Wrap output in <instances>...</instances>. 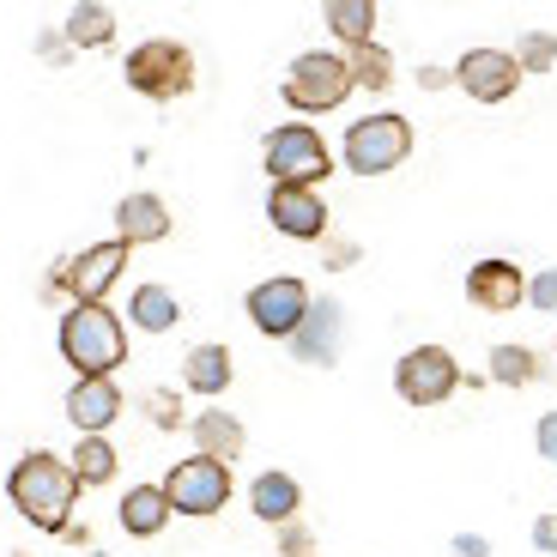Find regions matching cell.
Instances as JSON below:
<instances>
[{
    "label": "cell",
    "mask_w": 557,
    "mask_h": 557,
    "mask_svg": "<svg viewBox=\"0 0 557 557\" xmlns=\"http://www.w3.org/2000/svg\"><path fill=\"white\" fill-rule=\"evenodd\" d=\"M37 55H42V61H55V67H61V61H73L67 30H42V37H37Z\"/></svg>",
    "instance_id": "cell-31"
},
{
    "label": "cell",
    "mask_w": 557,
    "mask_h": 557,
    "mask_svg": "<svg viewBox=\"0 0 557 557\" xmlns=\"http://www.w3.org/2000/svg\"><path fill=\"white\" fill-rule=\"evenodd\" d=\"M122 79H127V91H139V98L176 103V98H188V91H195L200 67H195V49H188V42L152 37V42H139V49H127Z\"/></svg>",
    "instance_id": "cell-3"
},
{
    "label": "cell",
    "mask_w": 557,
    "mask_h": 557,
    "mask_svg": "<svg viewBox=\"0 0 557 557\" xmlns=\"http://www.w3.org/2000/svg\"><path fill=\"white\" fill-rule=\"evenodd\" d=\"M249 509L267 521V528H285V521H297V516H304V485H297L292 473H278V467H267V473L249 485Z\"/></svg>",
    "instance_id": "cell-17"
},
{
    "label": "cell",
    "mask_w": 557,
    "mask_h": 557,
    "mask_svg": "<svg viewBox=\"0 0 557 557\" xmlns=\"http://www.w3.org/2000/svg\"><path fill=\"white\" fill-rule=\"evenodd\" d=\"M122 418V388H115V376H79L67 388V424L79 436H103Z\"/></svg>",
    "instance_id": "cell-15"
},
{
    "label": "cell",
    "mask_w": 557,
    "mask_h": 557,
    "mask_svg": "<svg viewBox=\"0 0 557 557\" xmlns=\"http://www.w3.org/2000/svg\"><path fill=\"white\" fill-rule=\"evenodd\" d=\"M304 315H309V285L297 273H273L249 292V321L267 339H292Z\"/></svg>",
    "instance_id": "cell-10"
},
{
    "label": "cell",
    "mask_w": 557,
    "mask_h": 557,
    "mask_svg": "<svg viewBox=\"0 0 557 557\" xmlns=\"http://www.w3.org/2000/svg\"><path fill=\"white\" fill-rule=\"evenodd\" d=\"M339 339H346V309H339V297H309V315L297 321V334L285 339V346H292V358L309 363V370H334Z\"/></svg>",
    "instance_id": "cell-13"
},
{
    "label": "cell",
    "mask_w": 557,
    "mask_h": 557,
    "mask_svg": "<svg viewBox=\"0 0 557 557\" xmlns=\"http://www.w3.org/2000/svg\"><path fill=\"white\" fill-rule=\"evenodd\" d=\"M528 304L545 309V315H557V267H545V273L528 278Z\"/></svg>",
    "instance_id": "cell-30"
},
{
    "label": "cell",
    "mask_w": 557,
    "mask_h": 557,
    "mask_svg": "<svg viewBox=\"0 0 557 557\" xmlns=\"http://www.w3.org/2000/svg\"><path fill=\"white\" fill-rule=\"evenodd\" d=\"M7 497L37 533H67L73 503H79V479L55 448H30L7 467Z\"/></svg>",
    "instance_id": "cell-1"
},
{
    "label": "cell",
    "mask_w": 557,
    "mask_h": 557,
    "mask_svg": "<svg viewBox=\"0 0 557 557\" xmlns=\"http://www.w3.org/2000/svg\"><path fill=\"white\" fill-rule=\"evenodd\" d=\"M521 79H528V73L516 67V55H509V49H491V42H479V49H467V55L455 61V85L473 103H509L521 91Z\"/></svg>",
    "instance_id": "cell-11"
},
{
    "label": "cell",
    "mask_w": 557,
    "mask_h": 557,
    "mask_svg": "<svg viewBox=\"0 0 557 557\" xmlns=\"http://www.w3.org/2000/svg\"><path fill=\"white\" fill-rule=\"evenodd\" d=\"M521 73H552L557 67V37L552 30H521V42L509 49Z\"/></svg>",
    "instance_id": "cell-27"
},
{
    "label": "cell",
    "mask_w": 557,
    "mask_h": 557,
    "mask_svg": "<svg viewBox=\"0 0 557 557\" xmlns=\"http://www.w3.org/2000/svg\"><path fill=\"white\" fill-rule=\"evenodd\" d=\"M115 237L127 243V249H139V243H164L170 237V207L158 195H122L115 200Z\"/></svg>",
    "instance_id": "cell-16"
},
{
    "label": "cell",
    "mask_w": 557,
    "mask_h": 557,
    "mask_svg": "<svg viewBox=\"0 0 557 557\" xmlns=\"http://www.w3.org/2000/svg\"><path fill=\"white\" fill-rule=\"evenodd\" d=\"M188 424H195V448H200V455H212V460H237L243 448H249L243 418L224 412V406H207V412H195Z\"/></svg>",
    "instance_id": "cell-19"
},
{
    "label": "cell",
    "mask_w": 557,
    "mask_h": 557,
    "mask_svg": "<svg viewBox=\"0 0 557 557\" xmlns=\"http://www.w3.org/2000/svg\"><path fill=\"white\" fill-rule=\"evenodd\" d=\"M127 273V243L110 237V243H91V249L67 255V261L49 267L42 278V297H73V304H103L110 285Z\"/></svg>",
    "instance_id": "cell-4"
},
{
    "label": "cell",
    "mask_w": 557,
    "mask_h": 557,
    "mask_svg": "<svg viewBox=\"0 0 557 557\" xmlns=\"http://www.w3.org/2000/svg\"><path fill=\"white\" fill-rule=\"evenodd\" d=\"M406 152H412V122L394 110L358 115L346 127V170L351 176H388V170L406 164Z\"/></svg>",
    "instance_id": "cell-6"
},
{
    "label": "cell",
    "mask_w": 557,
    "mask_h": 557,
    "mask_svg": "<svg viewBox=\"0 0 557 557\" xmlns=\"http://www.w3.org/2000/svg\"><path fill=\"white\" fill-rule=\"evenodd\" d=\"M467 304L485 309V315H509V309L528 304V273L503 255H485V261L467 267Z\"/></svg>",
    "instance_id": "cell-14"
},
{
    "label": "cell",
    "mask_w": 557,
    "mask_h": 557,
    "mask_svg": "<svg viewBox=\"0 0 557 557\" xmlns=\"http://www.w3.org/2000/svg\"><path fill=\"white\" fill-rule=\"evenodd\" d=\"M321 261H327V267L339 273V267L358 261V243H327V237H321Z\"/></svg>",
    "instance_id": "cell-34"
},
{
    "label": "cell",
    "mask_w": 557,
    "mask_h": 557,
    "mask_svg": "<svg viewBox=\"0 0 557 557\" xmlns=\"http://www.w3.org/2000/svg\"><path fill=\"white\" fill-rule=\"evenodd\" d=\"M346 67H351V85H363V91H388V85H394V55L382 49L376 37H370V42H351V49H346Z\"/></svg>",
    "instance_id": "cell-26"
},
{
    "label": "cell",
    "mask_w": 557,
    "mask_h": 557,
    "mask_svg": "<svg viewBox=\"0 0 557 557\" xmlns=\"http://www.w3.org/2000/svg\"><path fill=\"white\" fill-rule=\"evenodd\" d=\"M146 418H152L158 431H182V424H188V412H182V394H176V388H152V394H146Z\"/></svg>",
    "instance_id": "cell-28"
},
{
    "label": "cell",
    "mask_w": 557,
    "mask_h": 557,
    "mask_svg": "<svg viewBox=\"0 0 557 557\" xmlns=\"http://www.w3.org/2000/svg\"><path fill=\"white\" fill-rule=\"evenodd\" d=\"M67 42L73 49H110L115 42V13L103 7V0H73V13H67Z\"/></svg>",
    "instance_id": "cell-22"
},
{
    "label": "cell",
    "mask_w": 557,
    "mask_h": 557,
    "mask_svg": "<svg viewBox=\"0 0 557 557\" xmlns=\"http://www.w3.org/2000/svg\"><path fill=\"white\" fill-rule=\"evenodd\" d=\"M61 358L79 376H110L127 363V321L110 304H73L61 315Z\"/></svg>",
    "instance_id": "cell-2"
},
{
    "label": "cell",
    "mask_w": 557,
    "mask_h": 557,
    "mask_svg": "<svg viewBox=\"0 0 557 557\" xmlns=\"http://www.w3.org/2000/svg\"><path fill=\"white\" fill-rule=\"evenodd\" d=\"M278 98L292 103L297 115H327V110H339V103L351 98V67H346V55H334V49H309V55H297L292 67H285Z\"/></svg>",
    "instance_id": "cell-5"
},
{
    "label": "cell",
    "mask_w": 557,
    "mask_h": 557,
    "mask_svg": "<svg viewBox=\"0 0 557 557\" xmlns=\"http://www.w3.org/2000/svg\"><path fill=\"white\" fill-rule=\"evenodd\" d=\"M231 376H237V370H231V346H219V339H212V346H195L188 358H182V388L188 394L219 400V394L231 388Z\"/></svg>",
    "instance_id": "cell-20"
},
{
    "label": "cell",
    "mask_w": 557,
    "mask_h": 557,
    "mask_svg": "<svg viewBox=\"0 0 557 557\" xmlns=\"http://www.w3.org/2000/svg\"><path fill=\"white\" fill-rule=\"evenodd\" d=\"M455 557H491V540H479V533H460V540H455Z\"/></svg>",
    "instance_id": "cell-36"
},
{
    "label": "cell",
    "mask_w": 557,
    "mask_h": 557,
    "mask_svg": "<svg viewBox=\"0 0 557 557\" xmlns=\"http://www.w3.org/2000/svg\"><path fill=\"white\" fill-rule=\"evenodd\" d=\"M533 552H552V557H557V509L533 521Z\"/></svg>",
    "instance_id": "cell-32"
},
{
    "label": "cell",
    "mask_w": 557,
    "mask_h": 557,
    "mask_svg": "<svg viewBox=\"0 0 557 557\" xmlns=\"http://www.w3.org/2000/svg\"><path fill=\"white\" fill-rule=\"evenodd\" d=\"M170 516H176V509H170L164 485H134V491L122 497V509H115V521H122L127 540H158Z\"/></svg>",
    "instance_id": "cell-18"
},
{
    "label": "cell",
    "mask_w": 557,
    "mask_h": 557,
    "mask_svg": "<svg viewBox=\"0 0 557 557\" xmlns=\"http://www.w3.org/2000/svg\"><path fill=\"white\" fill-rule=\"evenodd\" d=\"M273 540H278V557H315V533L304 528V516L285 521V528H273Z\"/></svg>",
    "instance_id": "cell-29"
},
{
    "label": "cell",
    "mask_w": 557,
    "mask_h": 557,
    "mask_svg": "<svg viewBox=\"0 0 557 557\" xmlns=\"http://www.w3.org/2000/svg\"><path fill=\"white\" fill-rule=\"evenodd\" d=\"M540 376H545V358L533 346H516V339L509 346H491V382L497 388H533Z\"/></svg>",
    "instance_id": "cell-23"
},
{
    "label": "cell",
    "mask_w": 557,
    "mask_h": 557,
    "mask_svg": "<svg viewBox=\"0 0 557 557\" xmlns=\"http://www.w3.org/2000/svg\"><path fill=\"white\" fill-rule=\"evenodd\" d=\"M418 85H424V91H443V85H455V73L431 61V67H418Z\"/></svg>",
    "instance_id": "cell-35"
},
{
    "label": "cell",
    "mask_w": 557,
    "mask_h": 557,
    "mask_svg": "<svg viewBox=\"0 0 557 557\" xmlns=\"http://www.w3.org/2000/svg\"><path fill=\"white\" fill-rule=\"evenodd\" d=\"M321 18L339 42H370L376 37V0H321Z\"/></svg>",
    "instance_id": "cell-24"
},
{
    "label": "cell",
    "mask_w": 557,
    "mask_h": 557,
    "mask_svg": "<svg viewBox=\"0 0 557 557\" xmlns=\"http://www.w3.org/2000/svg\"><path fill=\"white\" fill-rule=\"evenodd\" d=\"M533 443H540V455L557 467V412H545V418H540V431H533Z\"/></svg>",
    "instance_id": "cell-33"
},
{
    "label": "cell",
    "mask_w": 557,
    "mask_h": 557,
    "mask_svg": "<svg viewBox=\"0 0 557 557\" xmlns=\"http://www.w3.org/2000/svg\"><path fill=\"white\" fill-rule=\"evenodd\" d=\"M231 460H212V455H188V460H176L164 473V497H170V509L176 516H195V521H212L231 503Z\"/></svg>",
    "instance_id": "cell-8"
},
{
    "label": "cell",
    "mask_w": 557,
    "mask_h": 557,
    "mask_svg": "<svg viewBox=\"0 0 557 557\" xmlns=\"http://www.w3.org/2000/svg\"><path fill=\"white\" fill-rule=\"evenodd\" d=\"M267 224L278 237L321 243L327 237V200H321V188H304V182H273L267 188Z\"/></svg>",
    "instance_id": "cell-12"
},
{
    "label": "cell",
    "mask_w": 557,
    "mask_h": 557,
    "mask_svg": "<svg viewBox=\"0 0 557 557\" xmlns=\"http://www.w3.org/2000/svg\"><path fill=\"white\" fill-rule=\"evenodd\" d=\"M455 388H460V363H455V351H443V346H412L394 363V394H400L406 406H443Z\"/></svg>",
    "instance_id": "cell-9"
},
{
    "label": "cell",
    "mask_w": 557,
    "mask_h": 557,
    "mask_svg": "<svg viewBox=\"0 0 557 557\" xmlns=\"http://www.w3.org/2000/svg\"><path fill=\"white\" fill-rule=\"evenodd\" d=\"M127 321L146 327V334H170V327L182 321V304H176V292H164V285H134V297H127Z\"/></svg>",
    "instance_id": "cell-21"
},
{
    "label": "cell",
    "mask_w": 557,
    "mask_h": 557,
    "mask_svg": "<svg viewBox=\"0 0 557 557\" xmlns=\"http://www.w3.org/2000/svg\"><path fill=\"white\" fill-rule=\"evenodd\" d=\"M13 557H25V552H13Z\"/></svg>",
    "instance_id": "cell-37"
},
{
    "label": "cell",
    "mask_w": 557,
    "mask_h": 557,
    "mask_svg": "<svg viewBox=\"0 0 557 557\" xmlns=\"http://www.w3.org/2000/svg\"><path fill=\"white\" fill-rule=\"evenodd\" d=\"M261 164H267L273 182H304V188H321V182L334 176V152H327V139H321L309 122L273 127L267 146H261Z\"/></svg>",
    "instance_id": "cell-7"
},
{
    "label": "cell",
    "mask_w": 557,
    "mask_h": 557,
    "mask_svg": "<svg viewBox=\"0 0 557 557\" xmlns=\"http://www.w3.org/2000/svg\"><path fill=\"white\" fill-rule=\"evenodd\" d=\"M67 467H73V479H79V491H85V485H110L122 460H115V443H110V436H79V448H73Z\"/></svg>",
    "instance_id": "cell-25"
}]
</instances>
